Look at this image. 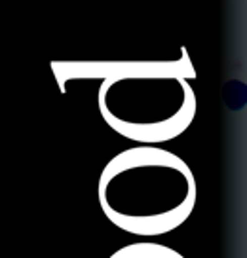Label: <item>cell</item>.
Returning a JSON list of instances; mask_svg holds the SVG:
<instances>
[{"mask_svg": "<svg viewBox=\"0 0 247 258\" xmlns=\"http://www.w3.org/2000/svg\"><path fill=\"white\" fill-rule=\"evenodd\" d=\"M224 103L230 110H241L247 106V84L243 82H228L223 91Z\"/></svg>", "mask_w": 247, "mask_h": 258, "instance_id": "6da1fadb", "label": "cell"}]
</instances>
